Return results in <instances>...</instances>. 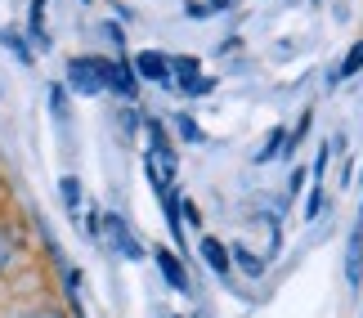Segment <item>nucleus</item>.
I'll return each instance as SVG.
<instances>
[{
  "mask_svg": "<svg viewBox=\"0 0 363 318\" xmlns=\"http://www.w3.org/2000/svg\"><path fill=\"white\" fill-rule=\"evenodd\" d=\"M157 269H162V278L175 287V292H189V273L184 265H179V256H171L166 246H157Z\"/></svg>",
  "mask_w": 363,
  "mask_h": 318,
  "instance_id": "obj_4",
  "label": "nucleus"
},
{
  "mask_svg": "<svg viewBox=\"0 0 363 318\" xmlns=\"http://www.w3.org/2000/svg\"><path fill=\"white\" fill-rule=\"evenodd\" d=\"M283 148H287V135H283V130H274V135H269V144H264L260 153H256V166H269L278 153H283Z\"/></svg>",
  "mask_w": 363,
  "mask_h": 318,
  "instance_id": "obj_9",
  "label": "nucleus"
},
{
  "mask_svg": "<svg viewBox=\"0 0 363 318\" xmlns=\"http://www.w3.org/2000/svg\"><path fill=\"white\" fill-rule=\"evenodd\" d=\"M104 229H108V238H113V246H117L125 260H139V256H144V246L130 238V229L121 225V215H104Z\"/></svg>",
  "mask_w": 363,
  "mask_h": 318,
  "instance_id": "obj_3",
  "label": "nucleus"
},
{
  "mask_svg": "<svg viewBox=\"0 0 363 318\" xmlns=\"http://www.w3.org/2000/svg\"><path fill=\"white\" fill-rule=\"evenodd\" d=\"M0 40H5L13 54H18V63H32V50H27V40H23L18 32H0Z\"/></svg>",
  "mask_w": 363,
  "mask_h": 318,
  "instance_id": "obj_11",
  "label": "nucleus"
},
{
  "mask_svg": "<svg viewBox=\"0 0 363 318\" xmlns=\"http://www.w3.org/2000/svg\"><path fill=\"white\" fill-rule=\"evenodd\" d=\"M27 318H63L59 310H36V314H27Z\"/></svg>",
  "mask_w": 363,
  "mask_h": 318,
  "instance_id": "obj_17",
  "label": "nucleus"
},
{
  "mask_svg": "<svg viewBox=\"0 0 363 318\" xmlns=\"http://www.w3.org/2000/svg\"><path fill=\"white\" fill-rule=\"evenodd\" d=\"M233 260H238V265L251 273V278H260V273H264V265H260V260L251 256V251H242V246H233Z\"/></svg>",
  "mask_w": 363,
  "mask_h": 318,
  "instance_id": "obj_12",
  "label": "nucleus"
},
{
  "mask_svg": "<svg viewBox=\"0 0 363 318\" xmlns=\"http://www.w3.org/2000/svg\"><path fill=\"white\" fill-rule=\"evenodd\" d=\"M135 76H144V81H157L162 90H171V59H166L162 50H144V54H135Z\"/></svg>",
  "mask_w": 363,
  "mask_h": 318,
  "instance_id": "obj_2",
  "label": "nucleus"
},
{
  "mask_svg": "<svg viewBox=\"0 0 363 318\" xmlns=\"http://www.w3.org/2000/svg\"><path fill=\"white\" fill-rule=\"evenodd\" d=\"M206 5H211V9H229L233 0H206Z\"/></svg>",
  "mask_w": 363,
  "mask_h": 318,
  "instance_id": "obj_18",
  "label": "nucleus"
},
{
  "mask_svg": "<svg viewBox=\"0 0 363 318\" xmlns=\"http://www.w3.org/2000/svg\"><path fill=\"white\" fill-rule=\"evenodd\" d=\"M323 171H328V148L318 153V161H314V179H323Z\"/></svg>",
  "mask_w": 363,
  "mask_h": 318,
  "instance_id": "obj_16",
  "label": "nucleus"
},
{
  "mask_svg": "<svg viewBox=\"0 0 363 318\" xmlns=\"http://www.w3.org/2000/svg\"><path fill=\"white\" fill-rule=\"evenodd\" d=\"M162 206H166V225H171V233L175 238H184V233H179V198L171 188H162Z\"/></svg>",
  "mask_w": 363,
  "mask_h": 318,
  "instance_id": "obj_10",
  "label": "nucleus"
},
{
  "mask_svg": "<svg viewBox=\"0 0 363 318\" xmlns=\"http://www.w3.org/2000/svg\"><path fill=\"white\" fill-rule=\"evenodd\" d=\"M59 193H63V202L72 206V211H77V206H81V184H77L72 175H63V184H59Z\"/></svg>",
  "mask_w": 363,
  "mask_h": 318,
  "instance_id": "obj_13",
  "label": "nucleus"
},
{
  "mask_svg": "<svg viewBox=\"0 0 363 318\" xmlns=\"http://www.w3.org/2000/svg\"><path fill=\"white\" fill-rule=\"evenodd\" d=\"M202 260H206V265H211L216 273H229V251H225V242L202 238Z\"/></svg>",
  "mask_w": 363,
  "mask_h": 318,
  "instance_id": "obj_7",
  "label": "nucleus"
},
{
  "mask_svg": "<svg viewBox=\"0 0 363 318\" xmlns=\"http://www.w3.org/2000/svg\"><path fill=\"white\" fill-rule=\"evenodd\" d=\"M354 72H363V40L350 45V54H345V63L332 72V81H345V76H354Z\"/></svg>",
  "mask_w": 363,
  "mask_h": 318,
  "instance_id": "obj_8",
  "label": "nucleus"
},
{
  "mask_svg": "<svg viewBox=\"0 0 363 318\" xmlns=\"http://www.w3.org/2000/svg\"><path fill=\"white\" fill-rule=\"evenodd\" d=\"M5 256H9V242H5V238H0V265H5Z\"/></svg>",
  "mask_w": 363,
  "mask_h": 318,
  "instance_id": "obj_19",
  "label": "nucleus"
},
{
  "mask_svg": "<svg viewBox=\"0 0 363 318\" xmlns=\"http://www.w3.org/2000/svg\"><path fill=\"white\" fill-rule=\"evenodd\" d=\"M345 283L359 287L363 283V233H350V246H345Z\"/></svg>",
  "mask_w": 363,
  "mask_h": 318,
  "instance_id": "obj_5",
  "label": "nucleus"
},
{
  "mask_svg": "<svg viewBox=\"0 0 363 318\" xmlns=\"http://www.w3.org/2000/svg\"><path fill=\"white\" fill-rule=\"evenodd\" d=\"M108 90H117L121 99H135V67H125V63H108Z\"/></svg>",
  "mask_w": 363,
  "mask_h": 318,
  "instance_id": "obj_6",
  "label": "nucleus"
},
{
  "mask_svg": "<svg viewBox=\"0 0 363 318\" xmlns=\"http://www.w3.org/2000/svg\"><path fill=\"white\" fill-rule=\"evenodd\" d=\"M67 90L104 94L108 90V59H72L67 63Z\"/></svg>",
  "mask_w": 363,
  "mask_h": 318,
  "instance_id": "obj_1",
  "label": "nucleus"
},
{
  "mask_svg": "<svg viewBox=\"0 0 363 318\" xmlns=\"http://www.w3.org/2000/svg\"><path fill=\"white\" fill-rule=\"evenodd\" d=\"M175 126H179V135H184V140H193V144L202 140V130H198V121H193V117H175Z\"/></svg>",
  "mask_w": 363,
  "mask_h": 318,
  "instance_id": "obj_14",
  "label": "nucleus"
},
{
  "mask_svg": "<svg viewBox=\"0 0 363 318\" xmlns=\"http://www.w3.org/2000/svg\"><path fill=\"white\" fill-rule=\"evenodd\" d=\"M323 198H328V193H323V188L314 184V193H310V202H305V215H310V220H314L318 211H323Z\"/></svg>",
  "mask_w": 363,
  "mask_h": 318,
  "instance_id": "obj_15",
  "label": "nucleus"
}]
</instances>
